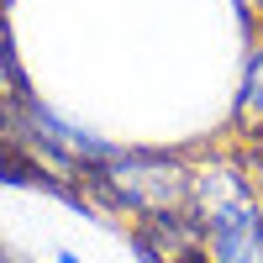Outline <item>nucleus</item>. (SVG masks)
Returning <instances> with one entry per match:
<instances>
[{"label": "nucleus", "mask_w": 263, "mask_h": 263, "mask_svg": "<svg viewBox=\"0 0 263 263\" xmlns=\"http://www.w3.org/2000/svg\"><path fill=\"white\" fill-rule=\"evenodd\" d=\"M58 263H84V258H79V253H69V248H63V253H58Z\"/></svg>", "instance_id": "obj_5"}, {"label": "nucleus", "mask_w": 263, "mask_h": 263, "mask_svg": "<svg viewBox=\"0 0 263 263\" xmlns=\"http://www.w3.org/2000/svg\"><path fill=\"white\" fill-rule=\"evenodd\" d=\"M190 211L200 216L211 263H263V190L232 158L195 174Z\"/></svg>", "instance_id": "obj_1"}, {"label": "nucleus", "mask_w": 263, "mask_h": 263, "mask_svg": "<svg viewBox=\"0 0 263 263\" xmlns=\"http://www.w3.org/2000/svg\"><path fill=\"white\" fill-rule=\"evenodd\" d=\"M132 253H137L142 263H211L205 258L200 216H195L190 205L184 211L137 216V227H132Z\"/></svg>", "instance_id": "obj_3"}, {"label": "nucleus", "mask_w": 263, "mask_h": 263, "mask_svg": "<svg viewBox=\"0 0 263 263\" xmlns=\"http://www.w3.org/2000/svg\"><path fill=\"white\" fill-rule=\"evenodd\" d=\"M90 184H100V200L126 216H158L190 205L195 168L174 153H111L100 168H90Z\"/></svg>", "instance_id": "obj_2"}, {"label": "nucleus", "mask_w": 263, "mask_h": 263, "mask_svg": "<svg viewBox=\"0 0 263 263\" xmlns=\"http://www.w3.org/2000/svg\"><path fill=\"white\" fill-rule=\"evenodd\" d=\"M232 126H237V137L263 142V37L253 42V53L242 63V84H237V100H232Z\"/></svg>", "instance_id": "obj_4"}]
</instances>
